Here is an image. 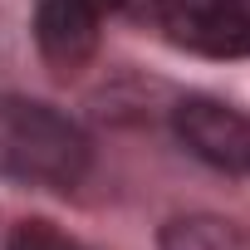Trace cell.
Segmentation results:
<instances>
[{"mask_svg":"<svg viewBox=\"0 0 250 250\" xmlns=\"http://www.w3.org/2000/svg\"><path fill=\"white\" fill-rule=\"evenodd\" d=\"M93 167V143L49 103L0 93V177L35 191H74Z\"/></svg>","mask_w":250,"mask_h":250,"instance_id":"1","label":"cell"},{"mask_svg":"<svg viewBox=\"0 0 250 250\" xmlns=\"http://www.w3.org/2000/svg\"><path fill=\"white\" fill-rule=\"evenodd\" d=\"M157 30L201 59H250V0H152Z\"/></svg>","mask_w":250,"mask_h":250,"instance_id":"2","label":"cell"},{"mask_svg":"<svg viewBox=\"0 0 250 250\" xmlns=\"http://www.w3.org/2000/svg\"><path fill=\"white\" fill-rule=\"evenodd\" d=\"M172 133L211 172L250 177V113L245 108H235L226 98L191 93V98H182L172 108Z\"/></svg>","mask_w":250,"mask_h":250,"instance_id":"3","label":"cell"},{"mask_svg":"<svg viewBox=\"0 0 250 250\" xmlns=\"http://www.w3.org/2000/svg\"><path fill=\"white\" fill-rule=\"evenodd\" d=\"M98 15L88 0H40L35 44L54 74H79L98 54Z\"/></svg>","mask_w":250,"mask_h":250,"instance_id":"4","label":"cell"},{"mask_svg":"<svg viewBox=\"0 0 250 250\" xmlns=\"http://www.w3.org/2000/svg\"><path fill=\"white\" fill-rule=\"evenodd\" d=\"M157 250H250V230L226 216H172L157 235Z\"/></svg>","mask_w":250,"mask_h":250,"instance_id":"5","label":"cell"},{"mask_svg":"<svg viewBox=\"0 0 250 250\" xmlns=\"http://www.w3.org/2000/svg\"><path fill=\"white\" fill-rule=\"evenodd\" d=\"M5 250H88L79 235L59 230L54 221H15L5 230Z\"/></svg>","mask_w":250,"mask_h":250,"instance_id":"6","label":"cell"},{"mask_svg":"<svg viewBox=\"0 0 250 250\" xmlns=\"http://www.w3.org/2000/svg\"><path fill=\"white\" fill-rule=\"evenodd\" d=\"M88 5H93V10H123L128 0H88Z\"/></svg>","mask_w":250,"mask_h":250,"instance_id":"7","label":"cell"}]
</instances>
